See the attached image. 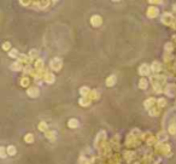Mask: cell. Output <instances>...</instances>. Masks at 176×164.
Listing matches in <instances>:
<instances>
[{
  "label": "cell",
  "instance_id": "1",
  "mask_svg": "<svg viewBox=\"0 0 176 164\" xmlns=\"http://www.w3.org/2000/svg\"><path fill=\"white\" fill-rule=\"evenodd\" d=\"M51 68L53 69V70H60L62 69V60L59 59V58H53L52 60H51Z\"/></svg>",
  "mask_w": 176,
  "mask_h": 164
},
{
  "label": "cell",
  "instance_id": "2",
  "mask_svg": "<svg viewBox=\"0 0 176 164\" xmlns=\"http://www.w3.org/2000/svg\"><path fill=\"white\" fill-rule=\"evenodd\" d=\"M162 21H163V23H165L167 26H173V24H174V17H173L170 13H165V15L163 16Z\"/></svg>",
  "mask_w": 176,
  "mask_h": 164
},
{
  "label": "cell",
  "instance_id": "3",
  "mask_svg": "<svg viewBox=\"0 0 176 164\" xmlns=\"http://www.w3.org/2000/svg\"><path fill=\"white\" fill-rule=\"evenodd\" d=\"M102 19L100 16H93L92 18H91V23H92L94 27H99L100 24H101Z\"/></svg>",
  "mask_w": 176,
  "mask_h": 164
},
{
  "label": "cell",
  "instance_id": "4",
  "mask_svg": "<svg viewBox=\"0 0 176 164\" xmlns=\"http://www.w3.org/2000/svg\"><path fill=\"white\" fill-rule=\"evenodd\" d=\"M28 95L29 97H33V98H36L39 95V88L37 87H30L28 89Z\"/></svg>",
  "mask_w": 176,
  "mask_h": 164
},
{
  "label": "cell",
  "instance_id": "5",
  "mask_svg": "<svg viewBox=\"0 0 176 164\" xmlns=\"http://www.w3.org/2000/svg\"><path fill=\"white\" fill-rule=\"evenodd\" d=\"M158 15V9L157 7H153V6H151V7H148L147 10V16L148 17H156Z\"/></svg>",
  "mask_w": 176,
  "mask_h": 164
},
{
  "label": "cell",
  "instance_id": "6",
  "mask_svg": "<svg viewBox=\"0 0 176 164\" xmlns=\"http://www.w3.org/2000/svg\"><path fill=\"white\" fill-rule=\"evenodd\" d=\"M139 73H140V75H148V74H150V66L146 65V64H142V65L140 66Z\"/></svg>",
  "mask_w": 176,
  "mask_h": 164
},
{
  "label": "cell",
  "instance_id": "7",
  "mask_svg": "<svg viewBox=\"0 0 176 164\" xmlns=\"http://www.w3.org/2000/svg\"><path fill=\"white\" fill-rule=\"evenodd\" d=\"M44 79H45V81L48 82V83H53V82H54V76H53V74H51V73L45 74Z\"/></svg>",
  "mask_w": 176,
  "mask_h": 164
},
{
  "label": "cell",
  "instance_id": "8",
  "mask_svg": "<svg viewBox=\"0 0 176 164\" xmlns=\"http://www.w3.org/2000/svg\"><path fill=\"white\" fill-rule=\"evenodd\" d=\"M175 91H176V88L173 86V84H170V86H168L167 87V89H165V92L168 93V95L169 97H173L174 94H175Z\"/></svg>",
  "mask_w": 176,
  "mask_h": 164
},
{
  "label": "cell",
  "instance_id": "9",
  "mask_svg": "<svg viewBox=\"0 0 176 164\" xmlns=\"http://www.w3.org/2000/svg\"><path fill=\"white\" fill-rule=\"evenodd\" d=\"M68 126L70 128H77V126H78V121L75 118H71L69 122H68Z\"/></svg>",
  "mask_w": 176,
  "mask_h": 164
},
{
  "label": "cell",
  "instance_id": "10",
  "mask_svg": "<svg viewBox=\"0 0 176 164\" xmlns=\"http://www.w3.org/2000/svg\"><path fill=\"white\" fill-rule=\"evenodd\" d=\"M154 103H156V100L153 99V98H148L147 100L145 101V108H147V109H150L152 105H154Z\"/></svg>",
  "mask_w": 176,
  "mask_h": 164
},
{
  "label": "cell",
  "instance_id": "11",
  "mask_svg": "<svg viewBox=\"0 0 176 164\" xmlns=\"http://www.w3.org/2000/svg\"><path fill=\"white\" fill-rule=\"evenodd\" d=\"M11 69L15 70V71H19L22 70V63H13L11 65Z\"/></svg>",
  "mask_w": 176,
  "mask_h": 164
},
{
  "label": "cell",
  "instance_id": "12",
  "mask_svg": "<svg viewBox=\"0 0 176 164\" xmlns=\"http://www.w3.org/2000/svg\"><path fill=\"white\" fill-rule=\"evenodd\" d=\"M151 69L154 71V73H158L159 70H160V64L158 63V62H154V63L152 64V66H151Z\"/></svg>",
  "mask_w": 176,
  "mask_h": 164
},
{
  "label": "cell",
  "instance_id": "13",
  "mask_svg": "<svg viewBox=\"0 0 176 164\" xmlns=\"http://www.w3.org/2000/svg\"><path fill=\"white\" fill-rule=\"evenodd\" d=\"M167 139H168V135L164 132H160V133L158 134V141H162V142H163V141L167 140Z\"/></svg>",
  "mask_w": 176,
  "mask_h": 164
},
{
  "label": "cell",
  "instance_id": "14",
  "mask_svg": "<svg viewBox=\"0 0 176 164\" xmlns=\"http://www.w3.org/2000/svg\"><path fill=\"white\" fill-rule=\"evenodd\" d=\"M115 82H116V76H113V75H112V76H110V77H107V80H106V84H107V86H112Z\"/></svg>",
  "mask_w": 176,
  "mask_h": 164
},
{
  "label": "cell",
  "instance_id": "15",
  "mask_svg": "<svg viewBox=\"0 0 176 164\" xmlns=\"http://www.w3.org/2000/svg\"><path fill=\"white\" fill-rule=\"evenodd\" d=\"M89 101H91V99H89V98L87 99V97H83V98H81L80 104H81L82 106H87V105H89Z\"/></svg>",
  "mask_w": 176,
  "mask_h": 164
},
{
  "label": "cell",
  "instance_id": "16",
  "mask_svg": "<svg viewBox=\"0 0 176 164\" xmlns=\"http://www.w3.org/2000/svg\"><path fill=\"white\" fill-rule=\"evenodd\" d=\"M80 93L83 95V97H87V95H89V93H91V91L87 88V87H82L81 89H80Z\"/></svg>",
  "mask_w": 176,
  "mask_h": 164
},
{
  "label": "cell",
  "instance_id": "17",
  "mask_svg": "<svg viewBox=\"0 0 176 164\" xmlns=\"http://www.w3.org/2000/svg\"><path fill=\"white\" fill-rule=\"evenodd\" d=\"M88 98H89V99H92V100H94V99H98V98H99V94H98L95 91H92L91 93H89Z\"/></svg>",
  "mask_w": 176,
  "mask_h": 164
},
{
  "label": "cell",
  "instance_id": "18",
  "mask_svg": "<svg viewBox=\"0 0 176 164\" xmlns=\"http://www.w3.org/2000/svg\"><path fill=\"white\" fill-rule=\"evenodd\" d=\"M24 140H25L28 144H31V142L34 141V137H33V134H27V135L24 137Z\"/></svg>",
  "mask_w": 176,
  "mask_h": 164
},
{
  "label": "cell",
  "instance_id": "19",
  "mask_svg": "<svg viewBox=\"0 0 176 164\" xmlns=\"http://www.w3.org/2000/svg\"><path fill=\"white\" fill-rule=\"evenodd\" d=\"M139 87L141 88V89H145V88L147 87V81H146L145 79H141V80H140V84H139Z\"/></svg>",
  "mask_w": 176,
  "mask_h": 164
},
{
  "label": "cell",
  "instance_id": "20",
  "mask_svg": "<svg viewBox=\"0 0 176 164\" xmlns=\"http://www.w3.org/2000/svg\"><path fill=\"white\" fill-rule=\"evenodd\" d=\"M7 153H9L10 156H13L16 153V147H15V146H9V147H7Z\"/></svg>",
  "mask_w": 176,
  "mask_h": 164
},
{
  "label": "cell",
  "instance_id": "21",
  "mask_svg": "<svg viewBox=\"0 0 176 164\" xmlns=\"http://www.w3.org/2000/svg\"><path fill=\"white\" fill-rule=\"evenodd\" d=\"M46 137H48L50 140H52V141H53V140H54V132H52V130H50V132H48V130H47L46 132Z\"/></svg>",
  "mask_w": 176,
  "mask_h": 164
},
{
  "label": "cell",
  "instance_id": "22",
  "mask_svg": "<svg viewBox=\"0 0 176 164\" xmlns=\"http://www.w3.org/2000/svg\"><path fill=\"white\" fill-rule=\"evenodd\" d=\"M21 83H22L23 87H27V86L29 84V79L28 77H23V79L21 80Z\"/></svg>",
  "mask_w": 176,
  "mask_h": 164
},
{
  "label": "cell",
  "instance_id": "23",
  "mask_svg": "<svg viewBox=\"0 0 176 164\" xmlns=\"http://www.w3.org/2000/svg\"><path fill=\"white\" fill-rule=\"evenodd\" d=\"M35 66H36V69L41 70V69H42V66H44V63H42V60H41V59L36 60V63H35Z\"/></svg>",
  "mask_w": 176,
  "mask_h": 164
},
{
  "label": "cell",
  "instance_id": "24",
  "mask_svg": "<svg viewBox=\"0 0 176 164\" xmlns=\"http://www.w3.org/2000/svg\"><path fill=\"white\" fill-rule=\"evenodd\" d=\"M169 132L171 133V134H176V123L175 124H171L170 128H169Z\"/></svg>",
  "mask_w": 176,
  "mask_h": 164
},
{
  "label": "cell",
  "instance_id": "25",
  "mask_svg": "<svg viewBox=\"0 0 176 164\" xmlns=\"http://www.w3.org/2000/svg\"><path fill=\"white\" fill-rule=\"evenodd\" d=\"M29 55H30V58H35V57H37V55H39V52H37L36 50H31Z\"/></svg>",
  "mask_w": 176,
  "mask_h": 164
},
{
  "label": "cell",
  "instance_id": "26",
  "mask_svg": "<svg viewBox=\"0 0 176 164\" xmlns=\"http://www.w3.org/2000/svg\"><path fill=\"white\" fill-rule=\"evenodd\" d=\"M165 99H163V98H160L159 100H158V105H159V108H163V106H165Z\"/></svg>",
  "mask_w": 176,
  "mask_h": 164
},
{
  "label": "cell",
  "instance_id": "27",
  "mask_svg": "<svg viewBox=\"0 0 176 164\" xmlns=\"http://www.w3.org/2000/svg\"><path fill=\"white\" fill-rule=\"evenodd\" d=\"M39 129L46 133V132H47V130H46V123H45V122H42V123H40V126H39Z\"/></svg>",
  "mask_w": 176,
  "mask_h": 164
},
{
  "label": "cell",
  "instance_id": "28",
  "mask_svg": "<svg viewBox=\"0 0 176 164\" xmlns=\"http://www.w3.org/2000/svg\"><path fill=\"white\" fill-rule=\"evenodd\" d=\"M10 57H12V58L17 57V50H12V51L10 52Z\"/></svg>",
  "mask_w": 176,
  "mask_h": 164
},
{
  "label": "cell",
  "instance_id": "29",
  "mask_svg": "<svg viewBox=\"0 0 176 164\" xmlns=\"http://www.w3.org/2000/svg\"><path fill=\"white\" fill-rule=\"evenodd\" d=\"M19 59L22 60V62H28L29 59L25 57V55H19Z\"/></svg>",
  "mask_w": 176,
  "mask_h": 164
},
{
  "label": "cell",
  "instance_id": "30",
  "mask_svg": "<svg viewBox=\"0 0 176 164\" xmlns=\"http://www.w3.org/2000/svg\"><path fill=\"white\" fill-rule=\"evenodd\" d=\"M10 47H11V44H10V42H5V44L2 45V48H4V50H9Z\"/></svg>",
  "mask_w": 176,
  "mask_h": 164
},
{
  "label": "cell",
  "instance_id": "31",
  "mask_svg": "<svg viewBox=\"0 0 176 164\" xmlns=\"http://www.w3.org/2000/svg\"><path fill=\"white\" fill-rule=\"evenodd\" d=\"M171 48H173V45H171V44H167L165 50H167V51H171Z\"/></svg>",
  "mask_w": 176,
  "mask_h": 164
},
{
  "label": "cell",
  "instance_id": "32",
  "mask_svg": "<svg viewBox=\"0 0 176 164\" xmlns=\"http://www.w3.org/2000/svg\"><path fill=\"white\" fill-rule=\"evenodd\" d=\"M30 71H31V68H30V66H25V69H24V73H30Z\"/></svg>",
  "mask_w": 176,
  "mask_h": 164
},
{
  "label": "cell",
  "instance_id": "33",
  "mask_svg": "<svg viewBox=\"0 0 176 164\" xmlns=\"http://www.w3.org/2000/svg\"><path fill=\"white\" fill-rule=\"evenodd\" d=\"M5 155H6V153H5V148H4V147H1V156H2V157H5Z\"/></svg>",
  "mask_w": 176,
  "mask_h": 164
}]
</instances>
